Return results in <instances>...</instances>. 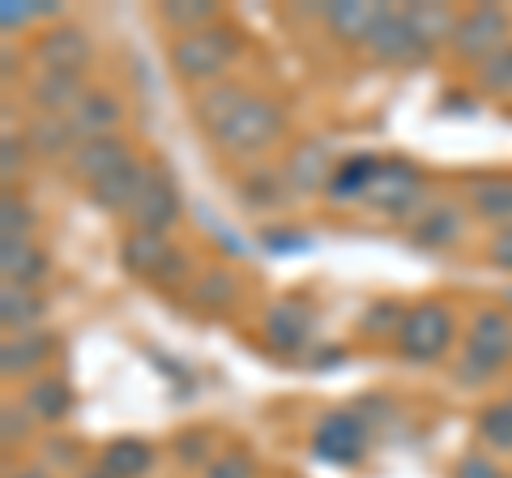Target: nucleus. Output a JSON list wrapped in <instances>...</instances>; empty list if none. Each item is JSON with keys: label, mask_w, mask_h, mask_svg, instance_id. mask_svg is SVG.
Here are the masks:
<instances>
[{"label": "nucleus", "mask_w": 512, "mask_h": 478, "mask_svg": "<svg viewBox=\"0 0 512 478\" xmlns=\"http://www.w3.org/2000/svg\"><path fill=\"white\" fill-rule=\"evenodd\" d=\"M239 39L227 26H205L192 30V35H180L171 43V69L184 77V82H210L222 69L235 60Z\"/></svg>", "instance_id": "obj_1"}, {"label": "nucleus", "mask_w": 512, "mask_h": 478, "mask_svg": "<svg viewBox=\"0 0 512 478\" xmlns=\"http://www.w3.org/2000/svg\"><path fill=\"white\" fill-rule=\"evenodd\" d=\"M278 137H282V111L269 103V99H256V94H248V99L231 111V120L214 133L218 150H227L235 158H248L256 150H269Z\"/></svg>", "instance_id": "obj_2"}, {"label": "nucleus", "mask_w": 512, "mask_h": 478, "mask_svg": "<svg viewBox=\"0 0 512 478\" xmlns=\"http://www.w3.org/2000/svg\"><path fill=\"white\" fill-rule=\"evenodd\" d=\"M453 346V316H448L444 304H419L402 316L397 325V350L414 363L440 359L444 350Z\"/></svg>", "instance_id": "obj_3"}, {"label": "nucleus", "mask_w": 512, "mask_h": 478, "mask_svg": "<svg viewBox=\"0 0 512 478\" xmlns=\"http://www.w3.org/2000/svg\"><path fill=\"white\" fill-rule=\"evenodd\" d=\"M363 201L380 205V210L393 214V218H410V214L419 218L427 210L423 180L410 163H376L372 180H367V188H363Z\"/></svg>", "instance_id": "obj_4"}, {"label": "nucleus", "mask_w": 512, "mask_h": 478, "mask_svg": "<svg viewBox=\"0 0 512 478\" xmlns=\"http://www.w3.org/2000/svg\"><path fill=\"white\" fill-rule=\"evenodd\" d=\"M120 261L128 274H137V278H150V282H184L188 278V261H184V252H175L167 244V235H150V231H133L120 244Z\"/></svg>", "instance_id": "obj_5"}, {"label": "nucleus", "mask_w": 512, "mask_h": 478, "mask_svg": "<svg viewBox=\"0 0 512 478\" xmlns=\"http://www.w3.org/2000/svg\"><path fill=\"white\" fill-rule=\"evenodd\" d=\"M508 30H512V18L504 9H495V5H478L470 9L466 18H457V30H453V47L461 56H470V60H491L495 52H500L508 39Z\"/></svg>", "instance_id": "obj_6"}, {"label": "nucleus", "mask_w": 512, "mask_h": 478, "mask_svg": "<svg viewBox=\"0 0 512 478\" xmlns=\"http://www.w3.org/2000/svg\"><path fill=\"white\" fill-rule=\"evenodd\" d=\"M363 47L376 60H384V65H410V60H419L427 52L419 43V35L410 30L406 13H389V9H384V18L372 26V35L363 39Z\"/></svg>", "instance_id": "obj_7"}, {"label": "nucleus", "mask_w": 512, "mask_h": 478, "mask_svg": "<svg viewBox=\"0 0 512 478\" xmlns=\"http://www.w3.org/2000/svg\"><path fill=\"white\" fill-rule=\"evenodd\" d=\"M466 355H474V359H483L487 368H495L500 372L504 363L512 359V321L504 312H495V308H487V312H478L474 321H470V333H466Z\"/></svg>", "instance_id": "obj_8"}, {"label": "nucleus", "mask_w": 512, "mask_h": 478, "mask_svg": "<svg viewBox=\"0 0 512 478\" xmlns=\"http://www.w3.org/2000/svg\"><path fill=\"white\" fill-rule=\"evenodd\" d=\"M133 146L120 137V133H111V137H90V141H82L73 154H69V167H73V175H82V180H90V184H99V180H107L111 171H120L124 163H133Z\"/></svg>", "instance_id": "obj_9"}, {"label": "nucleus", "mask_w": 512, "mask_h": 478, "mask_svg": "<svg viewBox=\"0 0 512 478\" xmlns=\"http://www.w3.org/2000/svg\"><path fill=\"white\" fill-rule=\"evenodd\" d=\"M128 218H133L137 231H150V235H163L175 218H180V193H175V184L167 180V175H150V184L141 188L137 205L128 210Z\"/></svg>", "instance_id": "obj_10"}, {"label": "nucleus", "mask_w": 512, "mask_h": 478, "mask_svg": "<svg viewBox=\"0 0 512 478\" xmlns=\"http://www.w3.org/2000/svg\"><path fill=\"white\" fill-rule=\"evenodd\" d=\"M461 235H466V218H461V205H453V201L427 205V210L410 222V239H414V248H431V252H440V248H453Z\"/></svg>", "instance_id": "obj_11"}, {"label": "nucleus", "mask_w": 512, "mask_h": 478, "mask_svg": "<svg viewBox=\"0 0 512 478\" xmlns=\"http://www.w3.org/2000/svg\"><path fill=\"white\" fill-rule=\"evenodd\" d=\"M35 56H39L43 69L82 73L86 60H90V39H86V30H77V26H52V30H47V35L39 39Z\"/></svg>", "instance_id": "obj_12"}, {"label": "nucleus", "mask_w": 512, "mask_h": 478, "mask_svg": "<svg viewBox=\"0 0 512 478\" xmlns=\"http://www.w3.org/2000/svg\"><path fill=\"white\" fill-rule=\"evenodd\" d=\"M150 167L141 163V158H133V163H124L120 171H111L107 180H99V184H90V197H94V205H103L107 214H128L137 205V197H141V188L150 184Z\"/></svg>", "instance_id": "obj_13"}, {"label": "nucleus", "mask_w": 512, "mask_h": 478, "mask_svg": "<svg viewBox=\"0 0 512 478\" xmlns=\"http://www.w3.org/2000/svg\"><path fill=\"white\" fill-rule=\"evenodd\" d=\"M86 99L82 73H56L43 69L30 86V103L39 107V116H73V107Z\"/></svg>", "instance_id": "obj_14"}, {"label": "nucleus", "mask_w": 512, "mask_h": 478, "mask_svg": "<svg viewBox=\"0 0 512 478\" xmlns=\"http://www.w3.org/2000/svg\"><path fill=\"white\" fill-rule=\"evenodd\" d=\"M120 99L116 94H107V90H86V99L73 107V133L77 141H90V137H111L116 133V124H120Z\"/></svg>", "instance_id": "obj_15"}, {"label": "nucleus", "mask_w": 512, "mask_h": 478, "mask_svg": "<svg viewBox=\"0 0 512 478\" xmlns=\"http://www.w3.org/2000/svg\"><path fill=\"white\" fill-rule=\"evenodd\" d=\"M316 453L329 461H355L363 453V419L359 414H329L316 427Z\"/></svg>", "instance_id": "obj_16"}, {"label": "nucleus", "mask_w": 512, "mask_h": 478, "mask_svg": "<svg viewBox=\"0 0 512 478\" xmlns=\"http://www.w3.org/2000/svg\"><path fill=\"white\" fill-rule=\"evenodd\" d=\"M0 269H5V278H9L5 286H30V291H35V282H43V274H47V257L30 239H5V244H0Z\"/></svg>", "instance_id": "obj_17"}, {"label": "nucleus", "mask_w": 512, "mask_h": 478, "mask_svg": "<svg viewBox=\"0 0 512 478\" xmlns=\"http://www.w3.org/2000/svg\"><path fill=\"white\" fill-rule=\"evenodd\" d=\"M333 171H329V150L325 141H303V146L291 154V167H286V188L295 193H312V188L329 184Z\"/></svg>", "instance_id": "obj_18"}, {"label": "nucleus", "mask_w": 512, "mask_h": 478, "mask_svg": "<svg viewBox=\"0 0 512 478\" xmlns=\"http://www.w3.org/2000/svg\"><path fill=\"white\" fill-rule=\"evenodd\" d=\"M26 146L43 158H64L82 146V141H77L69 116H35L26 124Z\"/></svg>", "instance_id": "obj_19"}, {"label": "nucleus", "mask_w": 512, "mask_h": 478, "mask_svg": "<svg viewBox=\"0 0 512 478\" xmlns=\"http://www.w3.org/2000/svg\"><path fill=\"white\" fill-rule=\"evenodd\" d=\"M470 205L478 218L500 222V227H512V180L504 175H487V180L470 184Z\"/></svg>", "instance_id": "obj_20"}, {"label": "nucleus", "mask_w": 512, "mask_h": 478, "mask_svg": "<svg viewBox=\"0 0 512 478\" xmlns=\"http://www.w3.org/2000/svg\"><path fill=\"white\" fill-rule=\"evenodd\" d=\"M30 410V419H43V423H60L64 414L73 410V389L64 385V380L56 376H47V380H35V385L26 389V402Z\"/></svg>", "instance_id": "obj_21"}, {"label": "nucleus", "mask_w": 512, "mask_h": 478, "mask_svg": "<svg viewBox=\"0 0 512 478\" xmlns=\"http://www.w3.org/2000/svg\"><path fill=\"white\" fill-rule=\"evenodd\" d=\"M47 355H52V338L47 333H18V338H9L5 350H0V368H5V376H26Z\"/></svg>", "instance_id": "obj_22"}, {"label": "nucleus", "mask_w": 512, "mask_h": 478, "mask_svg": "<svg viewBox=\"0 0 512 478\" xmlns=\"http://www.w3.org/2000/svg\"><path fill=\"white\" fill-rule=\"evenodd\" d=\"M244 99H248V90L239 86V82H222V86H210V90H205L201 99H197V120H201V129L214 137V133L222 129V124L231 120V111H235L239 103H244Z\"/></svg>", "instance_id": "obj_23"}, {"label": "nucleus", "mask_w": 512, "mask_h": 478, "mask_svg": "<svg viewBox=\"0 0 512 478\" xmlns=\"http://www.w3.org/2000/svg\"><path fill=\"white\" fill-rule=\"evenodd\" d=\"M265 338L278 350H295L308 338V312L299 304H274L265 312Z\"/></svg>", "instance_id": "obj_24"}, {"label": "nucleus", "mask_w": 512, "mask_h": 478, "mask_svg": "<svg viewBox=\"0 0 512 478\" xmlns=\"http://www.w3.org/2000/svg\"><path fill=\"white\" fill-rule=\"evenodd\" d=\"M384 18V9L380 5H355V0H342V5H329L325 9V22L338 30L342 39H367L372 35V26Z\"/></svg>", "instance_id": "obj_25"}, {"label": "nucleus", "mask_w": 512, "mask_h": 478, "mask_svg": "<svg viewBox=\"0 0 512 478\" xmlns=\"http://www.w3.org/2000/svg\"><path fill=\"white\" fill-rule=\"evenodd\" d=\"M150 466H154V449L146 440H116L103 453V470L116 478H141Z\"/></svg>", "instance_id": "obj_26"}, {"label": "nucleus", "mask_w": 512, "mask_h": 478, "mask_svg": "<svg viewBox=\"0 0 512 478\" xmlns=\"http://www.w3.org/2000/svg\"><path fill=\"white\" fill-rule=\"evenodd\" d=\"M39 316H43V295H35L30 286H5V295H0V321H5V329L30 333V325H39Z\"/></svg>", "instance_id": "obj_27"}, {"label": "nucleus", "mask_w": 512, "mask_h": 478, "mask_svg": "<svg viewBox=\"0 0 512 478\" xmlns=\"http://www.w3.org/2000/svg\"><path fill=\"white\" fill-rule=\"evenodd\" d=\"M406 22H410L414 35H419L423 47L440 43L444 35L453 39V30H457V18H453V13H448L444 5H410V9H406Z\"/></svg>", "instance_id": "obj_28"}, {"label": "nucleus", "mask_w": 512, "mask_h": 478, "mask_svg": "<svg viewBox=\"0 0 512 478\" xmlns=\"http://www.w3.org/2000/svg\"><path fill=\"white\" fill-rule=\"evenodd\" d=\"M478 436L500 453H512V402H495L478 414Z\"/></svg>", "instance_id": "obj_29"}, {"label": "nucleus", "mask_w": 512, "mask_h": 478, "mask_svg": "<svg viewBox=\"0 0 512 478\" xmlns=\"http://www.w3.org/2000/svg\"><path fill=\"white\" fill-rule=\"evenodd\" d=\"M235 299V278L227 274V269H210V274L192 278V304L201 308H222Z\"/></svg>", "instance_id": "obj_30"}, {"label": "nucleus", "mask_w": 512, "mask_h": 478, "mask_svg": "<svg viewBox=\"0 0 512 478\" xmlns=\"http://www.w3.org/2000/svg\"><path fill=\"white\" fill-rule=\"evenodd\" d=\"M214 18H218V9L214 5H205V0H192V5H163V22L167 26H175L180 35H192V30H205V26H214Z\"/></svg>", "instance_id": "obj_31"}, {"label": "nucleus", "mask_w": 512, "mask_h": 478, "mask_svg": "<svg viewBox=\"0 0 512 478\" xmlns=\"http://www.w3.org/2000/svg\"><path fill=\"white\" fill-rule=\"evenodd\" d=\"M372 171H376V158H350L346 167L333 171V180H329V193H338V197H363V188L367 180H372Z\"/></svg>", "instance_id": "obj_32"}, {"label": "nucleus", "mask_w": 512, "mask_h": 478, "mask_svg": "<svg viewBox=\"0 0 512 478\" xmlns=\"http://www.w3.org/2000/svg\"><path fill=\"white\" fill-rule=\"evenodd\" d=\"M478 82H483L487 90H495V94H508L512 90V43H504L491 60H483V73H478Z\"/></svg>", "instance_id": "obj_33"}, {"label": "nucleus", "mask_w": 512, "mask_h": 478, "mask_svg": "<svg viewBox=\"0 0 512 478\" xmlns=\"http://www.w3.org/2000/svg\"><path fill=\"white\" fill-rule=\"evenodd\" d=\"M201 478H256V461L244 449H227L222 457H214L210 466H205Z\"/></svg>", "instance_id": "obj_34"}, {"label": "nucleus", "mask_w": 512, "mask_h": 478, "mask_svg": "<svg viewBox=\"0 0 512 478\" xmlns=\"http://www.w3.org/2000/svg\"><path fill=\"white\" fill-rule=\"evenodd\" d=\"M286 193V175H274V171H252L244 180V201H256V205H269Z\"/></svg>", "instance_id": "obj_35"}, {"label": "nucleus", "mask_w": 512, "mask_h": 478, "mask_svg": "<svg viewBox=\"0 0 512 478\" xmlns=\"http://www.w3.org/2000/svg\"><path fill=\"white\" fill-rule=\"evenodd\" d=\"M30 227H35L30 205L5 197V210H0V231H5V239H30Z\"/></svg>", "instance_id": "obj_36"}, {"label": "nucleus", "mask_w": 512, "mask_h": 478, "mask_svg": "<svg viewBox=\"0 0 512 478\" xmlns=\"http://www.w3.org/2000/svg\"><path fill=\"white\" fill-rule=\"evenodd\" d=\"M210 444H214L210 432H188V436H180V444H175V457H180L184 466H197V461L210 457Z\"/></svg>", "instance_id": "obj_37"}, {"label": "nucleus", "mask_w": 512, "mask_h": 478, "mask_svg": "<svg viewBox=\"0 0 512 478\" xmlns=\"http://www.w3.org/2000/svg\"><path fill=\"white\" fill-rule=\"evenodd\" d=\"M457 380H461V385H470V389H483L487 380H495V368H487L483 359H474V355H466V350H461V363H457Z\"/></svg>", "instance_id": "obj_38"}, {"label": "nucleus", "mask_w": 512, "mask_h": 478, "mask_svg": "<svg viewBox=\"0 0 512 478\" xmlns=\"http://www.w3.org/2000/svg\"><path fill=\"white\" fill-rule=\"evenodd\" d=\"M453 478H504L500 470H495V461L487 453H470L457 461V474Z\"/></svg>", "instance_id": "obj_39"}, {"label": "nucleus", "mask_w": 512, "mask_h": 478, "mask_svg": "<svg viewBox=\"0 0 512 478\" xmlns=\"http://www.w3.org/2000/svg\"><path fill=\"white\" fill-rule=\"evenodd\" d=\"M487 257H491V265L512 269V227H500V231H495L491 248H487Z\"/></svg>", "instance_id": "obj_40"}, {"label": "nucleus", "mask_w": 512, "mask_h": 478, "mask_svg": "<svg viewBox=\"0 0 512 478\" xmlns=\"http://www.w3.org/2000/svg\"><path fill=\"white\" fill-rule=\"evenodd\" d=\"M26 414H30L26 406H5V444L26 436Z\"/></svg>", "instance_id": "obj_41"}, {"label": "nucleus", "mask_w": 512, "mask_h": 478, "mask_svg": "<svg viewBox=\"0 0 512 478\" xmlns=\"http://www.w3.org/2000/svg\"><path fill=\"white\" fill-rule=\"evenodd\" d=\"M18 167H22V141L18 137H5V146H0V171H5V180Z\"/></svg>", "instance_id": "obj_42"}, {"label": "nucleus", "mask_w": 512, "mask_h": 478, "mask_svg": "<svg viewBox=\"0 0 512 478\" xmlns=\"http://www.w3.org/2000/svg\"><path fill=\"white\" fill-rule=\"evenodd\" d=\"M47 449H56V457L64 461V466H73V461H77V453H73L77 444L73 440H56V444H47Z\"/></svg>", "instance_id": "obj_43"}, {"label": "nucleus", "mask_w": 512, "mask_h": 478, "mask_svg": "<svg viewBox=\"0 0 512 478\" xmlns=\"http://www.w3.org/2000/svg\"><path fill=\"white\" fill-rule=\"evenodd\" d=\"M9 478H56V474H47L39 466H30V470H18V474H9Z\"/></svg>", "instance_id": "obj_44"}, {"label": "nucleus", "mask_w": 512, "mask_h": 478, "mask_svg": "<svg viewBox=\"0 0 512 478\" xmlns=\"http://www.w3.org/2000/svg\"><path fill=\"white\" fill-rule=\"evenodd\" d=\"M82 478H116V474H107V470H103V466H99V470H86V474H82Z\"/></svg>", "instance_id": "obj_45"}]
</instances>
